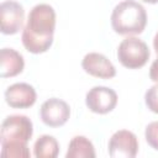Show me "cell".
Instances as JSON below:
<instances>
[{"label":"cell","instance_id":"cell-11","mask_svg":"<svg viewBox=\"0 0 158 158\" xmlns=\"http://www.w3.org/2000/svg\"><path fill=\"white\" fill-rule=\"evenodd\" d=\"M25 60L21 53L12 48H2L0 51V77H16L23 70Z\"/></svg>","mask_w":158,"mask_h":158},{"label":"cell","instance_id":"cell-10","mask_svg":"<svg viewBox=\"0 0 158 158\" xmlns=\"http://www.w3.org/2000/svg\"><path fill=\"white\" fill-rule=\"evenodd\" d=\"M81 67L88 74L96 78L110 79L116 75L114 64L101 53L90 52L85 54L81 60Z\"/></svg>","mask_w":158,"mask_h":158},{"label":"cell","instance_id":"cell-17","mask_svg":"<svg viewBox=\"0 0 158 158\" xmlns=\"http://www.w3.org/2000/svg\"><path fill=\"white\" fill-rule=\"evenodd\" d=\"M153 47H154L156 53H157V56H158V32L156 33V36H154V38H153Z\"/></svg>","mask_w":158,"mask_h":158},{"label":"cell","instance_id":"cell-6","mask_svg":"<svg viewBox=\"0 0 158 158\" xmlns=\"http://www.w3.org/2000/svg\"><path fill=\"white\" fill-rule=\"evenodd\" d=\"M138 152V141L128 130L116 131L109 141V154L112 158H133Z\"/></svg>","mask_w":158,"mask_h":158},{"label":"cell","instance_id":"cell-12","mask_svg":"<svg viewBox=\"0 0 158 158\" xmlns=\"http://www.w3.org/2000/svg\"><path fill=\"white\" fill-rule=\"evenodd\" d=\"M67 158H94L95 149L93 143L84 136H75L68 144Z\"/></svg>","mask_w":158,"mask_h":158},{"label":"cell","instance_id":"cell-2","mask_svg":"<svg viewBox=\"0 0 158 158\" xmlns=\"http://www.w3.org/2000/svg\"><path fill=\"white\" fill-rule=\"evenodd\" d=\"M33 133L32 121L25 115H10L0 130L1 156L11 158H28L31 156L27 147Z\"/></svg>","mask_w":158,"mask_h":158},{"label":"cell","instance_id":"cell-5","mask_svg":"<svg viewBox=\"0 0 158 158\" xmlns=\"http://www.w3.org/2000/svg\"><path fill=\"white\" fill-rule=\"evenodd\" d=\"M85 104L90 111L104 115L115 109L117 104V94L107 86H94L86 93Z\"/></svg>","mask_w":158,"mask_h":158},{"label":"cell","instance_id":"cell-18","mask_svg":"<svg viewBox=\"0 0 158 158\" xmlns=\"http://www.w3.org/2000/svg\"><path fill=\"white\" fill-rule=\"evenodd\" d=\"M142 1L148 2V4H157V2H158V0H142Z\"/></svg>","mask_w":158,"mask_h":158},{"label":"cell","instance_id":"cell-8","mask_svg":"<svg viewBox=\"0 0 158 158\" xmlns=\"http://www.w3.org/2000/svg\"><path fill=\"white\" fill-rule=\"evenodd\" d=\"M23 20H25V10L20 2L12 0L1 2L0 22H1V32L4 35L17 33L23 26Z\"/></svg>","mask_w":158,"mask_h":158},{"label":"cell","instance_id":"cell-9","mask_svg":"<svg viewBox=\"0 0 158 158\" xmlns=\"http://www.w3.org/2000/svg\"><path fill=\"white\" fill-rule=\"evenodd\" d=\"M37 95L32 85L27 83H15L5 91V101L14 109H27L36 102Z\"/></svg>","mask_w":158,"mask_h":158},{"label":"cell","instance_id":"cell-14","mask_svg":"<svg viewBox=\"0 0 158 158\" xmlns=\"http://www.w3.org/2000/svg\"><path fill=\"white\" fill-rule=\"evenodd\" d=\"M144 101L147 107L154 112L158 114V83H156L153 86H151L146 94H144Z\"/></svg>","mask_w":158,"mask_h":158},{"label":"cell","instance_id":"cell-16","mask_svg":"<svg viewBox=\"0 0 158 158\" xmlns=\"http://www.w3.org/2000/svg\"><path fill=\"white\" fill-rule=\"evenodd\" d=\"M149 78H151L152 81L158 83V56H157V59H154L153 63L151 64V68H149Z\"/></svg>","mask_w":158,"mask_h":158},{"label":"cell","instance_id":"cell-3","mask_svg":"<svg viewBox=\"0 0 158 158\" xmlns=\"http://www.w3.org/2000/svg\"><path fill=\"white\" fill-rule=\"evenodd\" d=\"M147 25L146 9L135 0L118 2L111 14V26L118 35H138Z\"/></svg>","mask_w":158,"mask_h":158},{"label":"cell","instance_id":"cell-13","mask_svg":"<svg viewBox=\"0 0 158 158\" xmlns=\"http://www.w3.org/2000/svg\"><path fill=\"white\" fill-rule=\"evenodd\" d=\"M59 153V144L53 136L43 135L37 138L33 146V154L37 158H56Z\"/></svg>","mask_w":158,"mask_h":158},{"label":"cell","instance_id":"cell-7","mask_svg":"<svg viewBox=\"0 0 158 158\" xmlns=\"http://www.w3.org/2000/svg\"><path fill=\"white\" fill-rule=\"evenodd\" d=\"M70 116L69 105L58 98H51L46 100L40 109V117L42 122L49 127L63 126Z\"/></svg>","mask_w":158,"mask_h":158},{"label":"cell","instance_id":"cell-1","mask_svg":"<svg viewBox=\"0 0 158 158\" xmlns=\"http://www.w3.org/2000/svg\"><path fill=\"white\" fill-rule=\"evenodd\" d=\"M56 30V11L48 4L35 5L27 17V23L22 30L23 47L35 54L44 53L53 43Z\"/></svg>","mask_w":158,"mask_h":158},{"label":"cell","instance_id":"cell-4","mask_svg":"<svg viewBox=\"0 0 158 158\" xmlns=\"http://www.w3.org/2000/svg\"><path fill=\"white\" fill-rule=\"evenodd\" d=\"M149 54L147 43L137 37H127L117 47V59L128 69L142 68L147 63Z\"/></svg>","mask_w":158,"mask_h":158},{"label":"cell","instance_id":"cell-15","mask_svg":"<svg viewBox=\"0 0 158 158\" xmlns=\"http://www.w3.org/2000/svg\"><path fill=\"white\" fill-rule=\"evenodd\" d=\"M147 143L156 151H158V121H153L147 125L144 131Z\"/></svg>","mask_w":158,"mask_h":158}]
</instances>
